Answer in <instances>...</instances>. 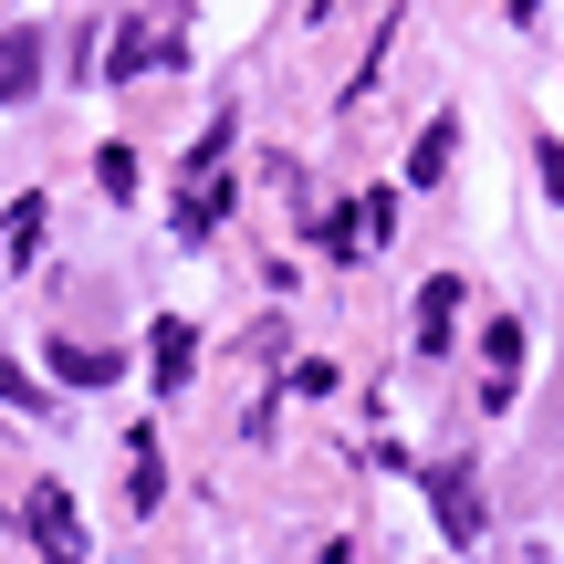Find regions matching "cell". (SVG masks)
Returning a JSON list of instances; mask_svg holds the SVG:
<instances>
[{
  "mask_svg": "<svg viewBox=\"0 0 564 564\" xmlns=\"http://www.w3.org/2000/svg\"><path fill=\"white\" fill-rule=\"evenodd\" d=\"M449 324H460V282H429V293H419V356H440V345H449Z\"/></svg>",
  "mask_w": 564,
  "mask_h": 564,
  "instance_id": "cell-4",
  "label": "cell"
},
{
  "mask_svg": "<svg viewBox=\"0 0 564 564\" xmlns=\"http://www.w3.org/2000/svg\"><path fill=\"white\" fill-rule=\"evenodd\" d=\"M53 377H63V387H105V377H116V356L84 345V335H63V345H53Z\"/></svg>",
  "mask_w": 564,
  "mask_h": 564,
  "instance_id": "cell-5",
  "label": "cell"
},
{
  "mask_svg": "<svg viewBox=\"0 0 564 564\" xmlns=\"http://www.w3.org/2000/svg\"><path fill=\"white\" fill-rule=\"evenodd\" d=\"M32 241H42V199H21L11 220H0V251H11V262H21V251H32Z\"/></svg>",
  "mask_w": 564,
  "mask_h": 564,
  "instance_id": "cell-7",
  "label": "cell"
},
{
  "mask_svg": "<svg viewBox=\"0 0 564 564\" xmlns=\"http://www.w3.org/2000/svg\"><path fill=\"white\" fill-rule=\"evenodd\" d=\"M429 502H440V523H449V533H481V491H470V470H460V460L429 470Z\"/></svg>",
  "mask_w": 564,
  "mask_h": 564,
  "instance_id": "cell-2",
  "label": "cell"
},
{
  "mask_svg": "<svg viewBox=\"0 0 564 564\" xmlns=\"http://www.w3.org/2000/svg\"><path fill=\"white\" fill-rule=\"evenodd\" d=\"M188 356H199L188 324H158V387H188Z\"/></svg>",
  "mask_w": 564,
  "mask_h": 564,
  "instance_id": "cell-6",
  "label": "cell"
},
{
  "mask_svg": "<svg viewBox=\"0 0 564 564\" xmlns=\"http://www.w3.org/2000/svg\"><path fill=\"white\" fill-rule=\"evenodd\" d=\"M449 147H460V126L440 116V126H429V147H419V178H440V167H449Z\"/></svg>",
  "mask_w": 564,
  "mask_h": 564,
  "instance_id": "cell-8",
  "label": "cell"
},
{
  "mask_svg": "<svg viewBox=\"0 0 564 564\" xmlns=\"http://www.w3.org/2000/svg\"><path fill=\"white\" fill-rule=\"evenodd\" d=\"M533 167H544V199H564V147H544Z\"/></svg>",
  "mask_w": 564,
  "mask_h": 564,
  "instance_id": "cell-9",
  "label": "cell"
},
{
  "mask_svg": "<svg viewBox=\"0 0 564 564\" xmlns=\"http://www.w3.org/2000/svg\"><path fill=\"white\" fill-rule=\"evenodd\" d=\"M42 84V32H0V105H21Z\"/></svg>",
  "mask_w": 564,
  "mask_h": 564,
  "instance_id": "cell-3",
  "label": "cell"
},
{
  "mask_svg": "<svg viewBox=\"0 0 564 564\" xmlns=\"http://www.w3.org/2000/svg\"><path fill=\"white\" fill-rule=\"evenodd\" d=\"M21 523H32V544L53 554V564H84V523H74V502H63V491H32V512H21Z\"/></svg>",
  "mask_w": 564,
  "mask_h": 564,
  "instance_id": "cell-1",
  "label": "cell"
}]
</instances>
